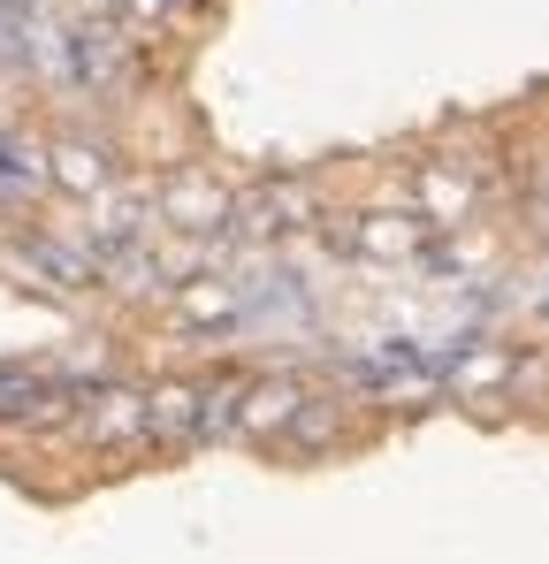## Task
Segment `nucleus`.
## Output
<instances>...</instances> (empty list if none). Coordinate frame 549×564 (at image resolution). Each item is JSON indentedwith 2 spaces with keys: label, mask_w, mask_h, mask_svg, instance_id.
<instances>
[{
  "label": "nucleus",
  "mask_w": 549,
  "mask_h": 564,
  "mask_svg": "<svg viewBox=\"0 0 549 564\" xmlns=\"http://www.w3.org/2000/svg\"><path fill=\"white\" fill-rule=\"evenodd\" d=\"M298 404H305V389L298 381H237V427L229 435H245V443H282L290 435V420H298Z\"/></svg>",
  "instance_id": "1"
},
{
  "label": "nucleus",
  "mask_w": 549,
  "mask_h": 564,
  "mask_svg": "<svg viewBox=\"0 0 549 564\" xmlns=\"http://www.w3.org/2000/svg\"><path fill=\"white\" fill-rule=\"evenodd\" d=\"M161 214H169V229H229L237 198L214 176H176V184L161 191Z\"/></svg>",
  "instance_id": "2"
},
{
  "label": "nucleus",
  "mask_w": 549,
  "mask_h": 564,
  "mask_svg": "<svg viewBox=\"0 0 549 564\" xmlns=\"http://www.w3.org/2000/svg\"><path fill=\"white\" fill-rule=\"evenodd\" d=\"M428 245V221L405 206V214H359L352 221V252L359 260H412Z\"/></svg>",
  "instance_id": "3"
},
{
  "label": "nucleus",
  "mask_w": 549,
  "mask_h": 564,
  "mask_svg": "<svg viewBox=\"0 0 549 564\" xmlns=\"http://www.w3.org/2000/svg\"><path fill=\"white\" fill-rule=\"evenodd\" d=\"M412 214L428 221V229H458L465 214H473V176H458V169H420L412 176Z\"/></svg>",
  "instance_id": "4"
},
{
  "label": "nucleus",
  "mask_w": 549,
  "mask_h": 564,
  "mask_svg": "<svg viewBox=\"0 0 549 564\" xmlns=\"http://www.w3.org/2000/svg\"><path fill=\"white\" fill-rule=\"evenodd\" d=\"M85 435L92 443H146V397H138V389H92L85 397Z\"/></svg>",
  "instance_id": "5"
},
{
  "label": "nucleus",
  "mask_w": 549,
  "mask_h": 564,
  "mask_svg": "<svg viewBox=\"0 0 549 564\" xmlns=\"http://www.w3.org/2000/svg\"><path fill=\"white\" fill-rule=\"evenodd\" d=\"M46 176L69 191V198H99V191L115 184V161H107L99 145H85V138H62V145L46 153Z\"/></svg>",
  "instance_id": "6"
},
{
  "label": "nucleus",
  "mask_w": 549,
  "mask_h": 564,
  "mask_svg": "<svg viewBox=\"0 0 549 564\" xmlns=\"http://www.w3.org/2000/svg\"><path fill=\"white\" fill-rule=\"evenodd\" d=\"M344 427H352L344 397H305V404H298V420H290V435H282V451H290V458H313V451H329Z\"/></svg>",
  "instance_id": "7"
},
{
  "label": "nucleus",
  "mask_w": 549,
  "mask_h": 564,
  "mask_svg": "<svg viewBox=\"0 0 549 564\" xmlns=\"http://www.w3.org/2000/svg\"><path fill=\"white\" fill-rule=\"evenodd\" d=\"M512 381H519V359H512L504 344H473V351L451 367V389H458V397H504Z\"/></svg>",
  "instance_id": "8"
},
{
  "label": "nucleus",
  "mask_w": 549,
  "mask_h": 564,
  "mask_svg": "<svg viewBox=\"0 0 549 564\" xmlns=\"http://www.w3.org/2000/svg\"><path fill=\"white\" fill-rule=\"evenodd\" d=\"M69 46H77V69H85V85H122V77H130V39H122V31H107V23H85Z\"/></svg>",
  "instance_id": "9"
},
{
  "label": "nucleus",
  "mask_w": 549,
  "mask_h": 564,
  "mask_svg": "<svg viewBox=\"0 0 549 564\" xmlns=\"http://www.w3.org/2000/svg\"><path fill=\"white\" fill-rule=\"evenodd\" d=\"M176 313H183V321H198V328H214V321L237 313V290L214 282V275H191V282H183V297H176Z\"/></svg>",
  "instance_id": "10"
},
{
  "label": "nucleus",
  "mask_w": 549,
  "mask_h": 564,
  "mask_svg": "<svg viewBox=\"0 0 549 564\" xmlns=\"http://www.w3.org/2000/svg\"><path fill=\"white\" fill-rule=\"evenodd\" d=\"M122 8H130V23H176L191 0H122Z\"/></svg>",
  "instance_id": "11"
},
{
  "label": "nucleus",
  "mask_w": 549,
  "mask_h": 564,
  "mask_svg": "<svg viewBox=\"0 0 549 564\" xmlns=\"http://www.w3.org/2000/svg\"><path fill=\"white\" fill-rule=\"evenodd\" d=\"M542 191H549V169H542Z\"/></svg>",
  "instance_id": "12"
}]
</instances>
